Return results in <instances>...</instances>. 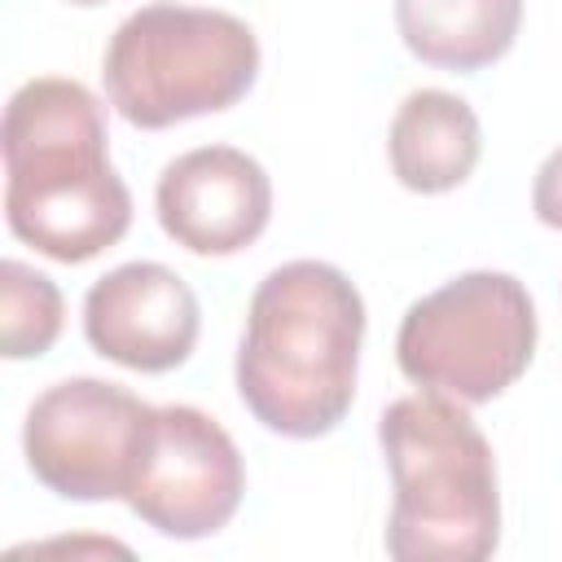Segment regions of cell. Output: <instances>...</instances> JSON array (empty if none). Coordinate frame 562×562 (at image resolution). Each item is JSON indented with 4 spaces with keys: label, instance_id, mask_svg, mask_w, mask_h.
Segmentation results:
<instances>
[{
    "label": "cell",
    "instance_id": "cell-1",
    "mask_svg": "<svg viewBox=\"0 0 562 562\" xmlns=\"http://www.w3.org/2000/svg\"><path fill=\"white\" fill-rule=\"evenodd\" d=\"M4 220L57 263H83L132 224V193L110 167L105 105L79 79H31L4 105Z\"/></svg>",
    "mask_w": 562,
    "mask_h": 562
},
{
    "label": "cell",
    "instance_id": "cell-2",
    "mask_svg": "<svg viewBox=\"0 0 562 562\" xmlns=\"http://www.w3.org/2000/svg\"><path fill=\"white\" fill-rule=\"evenodd\" d=\"M364 299L321 259L272 268L246 307L237 347V395L259 426L285 439L329 435L360 378Z\"/></svg>",
    "mask_w": 562,
    "mask_h": 562
},
{
    "label": "cell",
    "instance_id": "cell-3",
    "mask_svg": "<svg viewBox=\"0 0 562 562\" xmlns=\"http://www.w3.org/2000/svg\"><path fill=\"white\" fill-rule=\"evenodd\" d=\"M378 443L395 487L386 518L395 562H483L496 553V461L461 400L422 391L386 404Z\"/></svg>",
    "mask_w": 562,
    "mask_h": 562
},
{
    "label": "cell",
    "instance_id": "cell-4",
    "mask_svg": "<svg viewBox=\"0 0 562 562\" xmlns=\"http://www.w3.org/2000/svg\"><path fill=\"white\" fill-rule=\"evenodd\" d=\"M259 75L255 31L224 9L145 4L105 44L110 105L145 132L237 105Z\"/></svg>",
    "mask_w": 562,
    "mask_h": 562
},
{
    "label": "cell",
    "instance_id": "cell-5",
    "mask_svg": "<svg viewBox=\"0 0 562 562\" xmlns=\"http://www.w3.org/2000/svg\"><path fill=\"white\" fill-rule=\"evenodd\" d=\"M536 351V303L509 272H461L417 299L395 334V360L422 391L487 404L509 391Z\"/></svg>",
    "mask_w": 562,
    "mask_h": 562
},
{
    "label": "cell",
    "instance_id": "cell-6",
    "mask_svg": "<svg viewBox=\"0 0 562 562\" xmlns=\"http://www.w3.org/2000/svg\"><path fill=\"white\" fill-rule=\"evenodd\" d=\"M149 417L154 404L114 382L66 378L35 395L22 452L31 474L66 501H123Z\"/></svg>",
    "mask_w": 562,
    "mask_h": 562
},
{
    "label": "cell",
    "instance_id": "cell-7",
    "mask_svg": "<svg viewBox=\"0 0 562 562\" xmlns=\"http://www.w3.org/2000/svg\"><path fill=\"white\" fill-rule=\"evenodd\" d=\"M246 492V465L233 435L193 404H162L149 417L132 483L127 509L171 536L202 540L228 527Z\"/></svg>",
    "mask_w": 562,
    "mask_h": 562
},
{
    "label": "cell",
    "instance_id": "cell-8",
    "mask_svg": "<svg viewBox=\"0 0 562 562\" xmlns=\"http://www.w3.org/2000/svg\"><path fill=\"white\" fill-rule=\"evenodd\" d=\"M198 329V294L180 272L154 259L119 263L92 281L83 299V334L92 351L136 373H167L184 364Z\"/></svg>",
    "mask_w": 562,
    "mask_h": 562
},
{
    "label": "cell",
    "instance_id": "cell-9",
    "mask_svg": "<svg viewBox=\"0 0 562 562\" xmlns=\"http://www.w3.org/2000/svg\"><path fill=\"white\" fill-rule=\"evenodd\" d=\"M154 206L176 246L193 255H237L268 228L272 180L246 149L202 145L162 167Z\"/></svg>",
    "mask_w": 562,
    "mask_h": 562
},
{
    "label": "cell",
    "instance_id": "cell-10",
    "mask_svg": "<svg viewBox=\"0 0 562 562\" xmlns=\"http://www.w3.org/2000/svg\"><path fill=\"white\" fill-rule=\"evenodd\" d=\"M391 171L413 193H448L470 180L483 154V127L470 101L443 88H417L400 101L386 136Z\"/></svg>",
    "mask_w": 562,
    "mask_h": 562
},
{
    "label": "cell",
    "instance_id": "cell-11",
    "mask_svg": "<svg viewBox=\"0 0 562 562\" xmlns=\"http://www.w3.org/2000/svg\"><path fill=\"white\" fill-rule=\"evenodd\" d=\"M395 26L417 61L470 75L514 48L522 0H395Z\"/></svg>",
    "mask_w": 562,
    "mask_h": 562
},
{
    "label": "cell",
    "instance_id": "cell-12",
    "mask_svg": "<svg viewBox=\"0 0 562 562\" xmlns=\"http://www.w3.org/2000/svg\"><path fill=\"white\" fill-rule=\"evenodd\" d=\"M61 316L66 303L53 277L35 272L22 259L0 263V351L9 360L44 356L61 334Z\"/></svg>",
    "mask_w": 562,
    "mask_h": 562
},
{
    "label": "cell",
    "instance_id": "cell-13",
    "mask_svg": "<svg viewBox=\"0 0 562 562\" xmlns=\"http://www.w3.org/2000/svg\"><path fill=\"white\" fill-rule=\"evenodd\" d=\"M531 211L540 224L562 228V145L540 162L536 184H531Z\"/></svg>",
    "mask_w": 562,
    "mask_h": 562
},
{
    "label": "cell",
    "instance_id": "cell-14",
    "mask_svg": "<svg viewBox=\"0 0 562 562\" xmlns=\"http://www.w3.org/2000/svg\"><path fill=\"white\" fill-rule=\"evenodd\" d=\"M70 4H83V9H92V4H105V0H70Z\"/></svg>",
    "mask_w": 562,
    "mask_h": 562
}]
</instances>
